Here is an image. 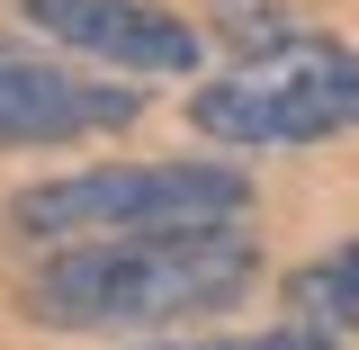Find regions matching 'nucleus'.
Listing matches in <instances>:
<instances>
[{"instance_id": "f257e3e1", "label": "nucleus", "mask_w": 359, "mask_h": 350, "mask_svg": "<svg viewBox=\"0 0 359 350\" xmlns=\"http://www.w3.org/2000/svg\"><path fill=\"white\" fill-rule=\"evenodd\" d=\"M261 278L252 224H180V234H108V243H54L18 306L36 332H162L243 306Z\"/></svg>"}, {"instance_id": "423d86ee", "label": "nucleus", "mask_w": 359, "mask_h": 350, "mask_svg": "<svg viewBox=\"0 0 359 350\" xmlns=\"http://www.w3.org/2000/svg\"><path fill=\"white\" fill-rule=\"evenodd\" d=\"M278 297H287V323H314V332L351 342L359 332V243H332V252L297 261L278 278Z\"/></svg>"}, {"instance_id": "7ed1b4c3", "label": "nucleus", "mask_w": 359, "mask_h": 350, "mask_svg": "<svg viewBox=\"0 0 359 350\" xmlns=\"http://www.w3.org/2000/svg\"><path fill=\"white\" fill-rule=\"evenodd\" d=\"M27 243H108V234H180V224H243L252 171L233 162H81L63 180H27L9 207Z\"/></svg>"}, {"instance_id": "0eeeda50", "label": "nucleus", "mask_w": 359, "mask_h": 350, "mask_svg": "<svg viewBox=\"0 0 359 350\" xmlns=\"http://www.w3.org/2000/svg\"><path fill=\"white\" fill-rule=\"evenodd\" d=\"M126 350H341L314 323H261V332H216V342H126Z\"/></svg>"}, {"instance_id": "f03ea898", "label": "nucleus", "mask_w": 359, "mask_h": 350, "mask_svg": "<svg viewBox=\"0 0 359 350\" xmlns=\"http://www.w3.org/2000/svg\"><path fill=\"white\" fill-rule=\"evenodd\" d=\"M180 117L224 144V153H297V144H341L359 135V54L323 27H278L261 54L233 72L189 81Z\"/></svg>"}, {"instance_id": "39448f33", "label": "nucleus", "mask_w": 359, "mask_h": 350, "mask_svg": "<svg viewBox=\"0 0 359 350\" xmlns=\"http://www.w3.org/2000/svg\"><path fill=\"white\" fill-rule=\"evenodd\" d=\"M27 36H45L72 63H99L117 81H198L207 27L162 0H18Z\"/></svg>"}, {"instance_id": "20e7f679", "label": "nucleus", "mask_w": 359, "mask_h": 350, "mask_svg": "<svg viewBox=\"0 0 359 350\" xmlns=\"http://www.w3.org/2000/svg\"><path fill=\"white\" fill-rule=\"evenodd\" d=\"M144 117V90L72 63L54 45H18L0 36V153H45V144H90Z\"/></svg>"}]
</instances>
